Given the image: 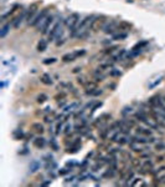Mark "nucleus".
I'll use <instances>...</instances> for the list:
<instances>
[{"mask_svg":"<svg viewBox=\"0 0 165 187\" xmlns=\"http://www.w3.org/2000/svg\"><path fill=\"white\" fill-rule=\"evenodd\" d=\"M48 7H45V9H42L40 11V13H37L36 14V16L32 19V21L30 22V26H35V28L39 30L42 29V25L45 24V21H46V19H47V16H48Z\"/></svg>","mask_w":165,"mask_h":187,"instance_id":"f257e3e1","label":"nucleus"},{"mask_svg":"<svg viewBox=\"0 0 165 187\" xmlns=\"http://www.w3.org/2000/svg\"><path fill=\"white\" fill-rule=\"evenodd\" d=\"M106 22H107V16H104V15L97 16V18L93 19V21L91 24V30H93V31H99V30H103Z\"/></svg>","mask_w":165,"mask_h":187,"instance_id":"f03ea898","label":"nucleus"},{"mask_svg":"<svg viewBox=\"0 0 165 187\" xmlns=\"http://www.w3.org/2000/svg\"><path fill=\"white\" fill-rule=\"evenodd\" d=\"M78 22H80V15H78L77 13H73V14H71L68 18L65 20V24L66 26L71 31L74 29V28H77V25H78Z\"/></svg>","mask_w":165,"mask_h":187,"instance_id":"7ed1b4c3","label":"nucleus"},{"mask_svg":"<svg viewBox=\"0 0 165 187\" xmlns=\"http://www.w3.org/2000/svg\"><path fill=\"white\" fill-rule=\"evenodd\" d=\"M54 20H55V16H54V15H48L47 19H46V21H45V24L42 25L41 33L45 34V35L50 33V30L54 28V25H55V24H54Z\"/></svg>","mask_w":165,"mask_h":187,"instance_id":"20e7f679","label":"nucleus"},{"mask_svg":"<svg viewBox=\"0 0 165 187\" xmlns=\"http://www.w3.org/2000/svg\"><path fill=\"white\" fill-rule=\"evenodd\" d=\"M37 7H39V4L35 3V4H32V5L29 7L28 11H26V21H28V24H30V22L32 21V19L36 16V14H37Z\"/></svg>","mask_w":165,"mask_h":187,"instance_id":"39448f33","label":"nucleus"},{"mask_svg":"<svg viewBox=\"0 0 165 187\" xmlns=\"http://www.w3.org/2000/svg\"><path fill=\"white\" fill-rule=\"evenodd\" d=\"M118 24H119V22H117L115 20L107 21L106 25H104V28H103V31L106 34H112L113 31H115V30L118 29Z\"/></svg>","mask_w":165,"mask_h":187,"instance_id":"423d86ee","label":"nucleus"},{"mask_svg":"<svg viewBox=\"0 0 165 187\" xmlns=\"http://www.w3.org/2000/svg\"><path fill=\"white\" fill-rule=\"evenodd\" d=\"M85 54V51H77V52H71V54H66V55H63L62 56V60L65 62H70V61H73L74 59L77 58V56H80V55H83Z\"/></svg>","mask_w":165,"mask_h":187,"instance_id":"0eeeda50","label":"nucleus"},{"mask_svg":"<svg viewBox=\"0 0 165 187\" xmlns=\"http://www.w3.org/2000/svg\"><path fill=\"white\" fill-rule=\"evenodd\" d=\"M137 132L143 135V136H147V137H150L153 136V131L150 130V127L149 129H144V127H137Z\"/></svg>","mask_w":165,"mask_h":187,"instance_id":"6e6552de","label":"nucleus"},{"mask_svg":"<svg viewBox=\"0 0 165 187\" xmlns=\"http://www.w3.org/2000/svg\"><path fill=\"white\" fill-rule=\"evenodd\" d=\"M31 129L35 131L36 133H44V131H45V127L42 123H40V122H35V123H32L31 125Z\"/></svg>","mask_w":165,"mask_h":187,"instance_id":"1a4fd4ad","label":"nucleus"},{"mask_svg":"<svg viewBox=\"0 0 165 187\" xmlns=\"http://www.w3.org/2000/svg\"><path fill=\"white\" fill-rule=\"evenodd\" d=\"M85 90H86V92H89V91H92V90H95L97 89V81H87L85 84Z\"/></svg>","mask_w":165,"mask_h":187,"instance_id":"9d476101","label":"nucleus"},{"mask_svg":"<svg viewBox=\"0 0 165 187\" xmlns=\"http://www.w3.org/2000/svg\"><path fill=\"white\" fill-rule=\"evenodd\" d=\"M132 28V25L129 24V22H127V21H121L118 24V31H128V30Z\"/></svg>","mask_w":165,"mask_h":187,"instance_id":"9b49d317","label":"nucleus"},{"mask_svg":"<svg viewBox=\"0 0 165 187\" xmlns=\"http://www.w3.org/2000/svg\"><path fill=\"white\" fill-rule=\"evenodd\" d=\"M45 145H46V141H45L44 137H37L34 140V146L37 148H42Z\"/></svg>","mask_w":165,"mask_h":187,"instance_id":"f8f14e48","label":"nucleus"},{"mask_svg":"<svg viewBox=\"0 0 165 187\" xmlns=\"http://www.w3.org/2000/svg\"><path fill=\"white\" fill-rule=\"evenodd\" d=\"M130 147H132V150L133 151H135V152H139V153H142V152H144L145 150H148V148H145V147H142V146L138 144V142H132L130 144Z\"/></svg>","mask_w":165,"mask_h":187,"instance_id":"ddd939ff","label":"nucleus"},{"mask_svg":"<svg viewBox=\"0 0 165 187\" xmlns=\"http://www.w3.org/2000/svg\"><path fill=\"white\" fill-rule=\"evenodd\" d=\"M142 168H143L144 171H147V173H148V172H150V170H153V162L147 160L144 163H142Z\"/></svg>","mask_w":165,"mask_h":187,"instance_id":"4468645a","label":"nucleus"},{"mask_svg":"<svg viewBox=\"0 0 165 187\" xmlns=\"http://www.w3.org/2000/svg\"><path fill=\"white\" fill-rule=\"evenodd\" d=\"M46 47H47V41L46 40H40V43L37 44V51H40V52H42L46 50Z\"/></svg>","mask_w":165,"mask_h":187,"instance_id":"2eb2a0df","label":"nucleus"},{"mask_svg":"<svg viewBox=\"0 0 165 187\" xmlns=\"http://www.w3.org/2000/svg\"><path fill=\"white\" fill-rule=\"evenodd\" d=\"M41 81H42L44 84H46V85H52V80L47 74H44L42 76H41Z\"/></svg>","mask_w":165,"mask_h":187,"instance_id":"dca6fc26","label":"nucleus"},{"mask_svg":"<svg viewBox=\"0 0 165 187\" xmlns=\"http://www.w3.org/2000/svg\"><path fill=\"white\" fill-rule=\"evenodd\" d=\"M9 29H10V24L4 25V26H3V29H1V31H0V37H5V36H6V34L9 33Z\"/></svg>","mask_w":165,"mask_h":187,"instance_id":"f3484780","label":"nucleus"},{"mask_svg":"<svg viewBox=\"0 0 165 187\" xmlns=\"http://www.w3.org/2000/svg\"><path fill=\"white\" fill-rule=\"evenodd\" d=\"M102 92H103L102 90L97 87V89L92 90V91H89V92H86V94H87V95H89V96H99V95H101V94H102Z\"/></svg>","mask_w":165,"mask_h":187,"instance_id":"a211bd4d","label":"nucleus"},{"mask_svg":"<svg viewBox=\"0 0 165 187\" xmlns=\"http://www.w3.org/2000/svg\"><path fill=\"white\" fill-rule=\"evenodd\" d=\"M98 69H99V70H102V71H103V70H108V69H112V62H109V61H108V62H103V64H101Z\"/></svg>","mask_w":165,"mask_h":187,"instance_id":"6ab92c4d","label":"nucleus"},{"mask_svg":"<svg viewBox=\"0 0 165 187\" xmlns=\"http://www.w3.org/2000/svg\"><path fill=\"white\" fill-rule=\"evenodd\" d=\"M125 54V50H121V52H118L117 55L113 56V61H119V60H122V58L124 56Z\"/></svg>","mask_w":165,"mask_h":187,"instance_id":"aec40b11","label":"nucleus"},{"mask_svg":"<svg viewBox=\"0 0 165 187\" xmlns=\"http://www.w3.org/2000/svg\"><path fill=\"white\" fill-rule=\"evenodd\" d=\"M130 162H132V165L134 167H138V168L142 167V163H140V161L138 159H132V160H130Z\"/></svg>","mask_w":165,"mask_h":187,"instance_id":"412c9836","label":"nucleus"},{"mask_svg":"<svg viewBox=\"0 0 165 187\" xmlns=\"http://www.w3.org/2000/svg\"><path fill=\"white\" fill-rule=\"evenodd\" d=\"M46 100H47V96L44 95V94H41V95L37 96V102H39V104H42V102H45Z\"/></svg>","mask_w":165,"mask_h":187,"instance_id":"4be33fe9","label":"nucleus"},{"mask_svg":"<svg viewBox=\"0 0 165 187\" xmlns=\"http://www.w3.org/2000/svg\"><path fill=\"white\" fill-rule=\"evenodd\" d=\"M155 150H156V151H164V150H165V144H163V142L156 144L155 145Z\"/></svg>","mask_w":165,"mask_h":187,"instance_id":"5701e85b","label":"nucleus"},{"mask_svg":"<svg viewBox=\"0 0 165 187\" xmlns=\"http://www.w3.org/2000/svg\"><path fill=\"white\" fill-rule=\"evenodd\" d=\"M125 37H127V33H124V34H117V35L113 36V39L114 40H121V39H125Z\"/></svg>","mask_w":165,"mask_h":187,"instance_id":"b1692460","label":"nucleus"},{"mask_svg":"<svg viewBox=\"0 0 165 187\" xmlns=\"http://www.w3.org/2000/svg\"><path fill=\"white\" fill-rule=\"evenodd\" d=\"M156 185H165V175L156 178Z\"/></svg>","mask_w":165,"mask_h":187,"instance_id":"393cba45","label":"nucleus"},{"mask_svg":"<svg viewBox=\"0 0 165 187\" xmlns=\"http://www.w3.org/2000/svg\"><path fill=\"white\" fill-rule=\"evenodd\" d=\"M124 122L128 125L130 129H133V127H135V121L134 120H124Z\"/></svg>","mask_w":165,"mask_h":187,"instance_id":"a878e982","label":"nucleus"},{"mask_svg":"<svg viewBox=\"0 0 165 187\" xmlns=\"http://www.w3.org/2000/svg\"><path fill=\"white\" fill-rule=\"evenodd\" d=\"M118 144L119 145H124V144H127V142H128V140H127V137L125 136H122V137H119L118 138Z\"/></svg>","mask_w":165,"mask_h":187,"instance_id":"bb28decb","label":"nucleus"},{"mask_svg":"<svg viewBox=\"0 0 165 187\" xmlns=\"http://www.w3.org/2000/svg\"><path fill=\"white\" fill-rule=\"evenodd\" d=\"M121 71H119V70H112L111 71V72H109V75H111V76H121Z\"/></svg>","mask_w":165,"mask_h":187,"instance_id":"cd10ccee","label":"nucleus"},{"mask_svg":"<svg viewBox=\"0 0 165 187\" xmlns=\"http://www.w3.org/2000/svg\"><path fill=\"white\" fill-rule=\"evenodd\" d=\"M76 106H77V102H73V104H71L70 106H66V107H65V111L68 112V111H71L73 107H76Z\"/></svg>","mask_w":165,"mask_h":187,"instance_id":"c85d7f7f","label":"nucleus"},{"mask_svg":"<svg viewBox=\"0 0 165 187\" xmlns=\"http://www.w3.org/2000/svg\"><path fill=\"white\" fill-rule=\"evenodd\" d=\"M77 82H78V84H81L82 86H85V84H86L87 81H86V79H85V77H82V76L80 77V76H78V77H77Z\"/></svg>","mask_w":165,"mask_h":187,"instance_id":"c756f323","label":"nucleus"},{"mask_svg":"<svg viewBox=\"0 0 165 187\" xmlns=\"http://www.w3.org/2000/svg\"><path fill=\"white\" fill-rule=\"evenodd\" d=\"M152 157V153H140V159H150Z\"/></svg>","mask_w":165,"mask_h":187,"instance_id":"7c9ffc66","label":"nucleus"},{"mask_svg":"<svg viewBox=\"0 0 165 187\" xmlns=\"http://www.w3.org/2000/svg\"><path fill=\"white\" fill-rule=\"evenodd\" d=\"M55 61H56V59H54V58H52V59H46L44 61V64H46V65H47V64H52V62H55Z\"/></svg>","mask_w":165,"mask_h":187,"instance_id":"2f4dec72","label":"nucleus"},{"mask_svg":"<svg viewBox=\"0 0 165 187\" xmlns=\"http://www.w3.org/2000/svg\"><path fill=\"white\" fill-rule=\"evenodd\" d=\"M61 129H62V125H61V123H57V126H56V133H60V132H61Z\"/></svg>","mask_w":165,"mask_h":187,"instance_id":"473e14b6","label":"nucleus"},{"mask_svg":"<svg viewBox=\"0 0 165 187\" xmlns=\"http://www.w3.org/2000/svg\"><path fill=\"white\" fill-rule=\"evenodd\" d=\"M37 167H39V163H36V162L32 163V166H31V172H35Z\"/></svg>","mask_w":165,"mask_h":187,"instance_id":"72a5a7b5","label":"nucleus"},{"mask_svg":"<svg viewBox=\"0 0 165 187\" xmlns=\"http://www.w3.org/2000/svg\"><path fill=\"white\" fill-rule=\"evenodd\" d=\"M68 171H70V170H67V168H63V170L60 171V175H66Z\"/></svg>","mask_w":165,"mask_h":187,"instance_id":"f704fd0d","label":"nucleus"},{"mask_svg":"<svg viewBox=\"0 0 165 187\" xmlns=\"http://www.w3.org/2000/svg\"><path fill=\"white\" fill-rule=\"evenodd\" d=\"M65 132L68 135L70 132H71V125H68V126H66V130H65Z\"/></svg>","mask_w":165,"mask_h":187,"instance_id":"c9c22d12","label":"nucleus"},{"mask_svg":"<svg viewBox=\"0 0 165 187\" xmlns=\"http://www.w3.org/2000/svg\"><path fill=\"white\" fill-rule=\"evenodd\" d=\"M138 181H140V178H134V181L130 183V185H132V186H135L137 183H138Z\"/></svg>","mask_w":165,"mask_h":187,"instance_id":"e433bc0d","label":"nucleus"},{"mask_svg":"<svg viewBox=\"0 0 165 187\" xmlns=\"http://www.w3.org/2000/svg\"><path fill=\"white\" fill-rule=\"evenodd\" d=\"M164 159H165L164 156H159L158 159H156V161H158V162H162V161H164Z\"/></svg>","mask_w":165,"mask_h":187,"instance_id":"4c0bfd02","label":"nucleus"},{"mask_svg":"<svg viewBox=\"0 0 165 187\" xmlns=\"http://www.w3.org/2000/svg\"><path fill=\"white\" fill-rule=\"evenodd\" d=\"M81 71V67H76V69L73 70V72H80Z\"/></svg>","mask_w":165,"mask_h":187,"instance_id":"58836bf2","label":"nucleus"},{"mask_svg":"<svg viewBox=\"0 0 165 187\" xmlns=\"http://www.w3.org/2000/svg\"><path fill=\"white\" fill-rule=\"evenodd\" d=\"M164 101H165V97H164Z\"/></svg>","mask_w":165,"mask_h":187,"instance_id":"ea45409f","label":"nucleus"}]
</instances>
